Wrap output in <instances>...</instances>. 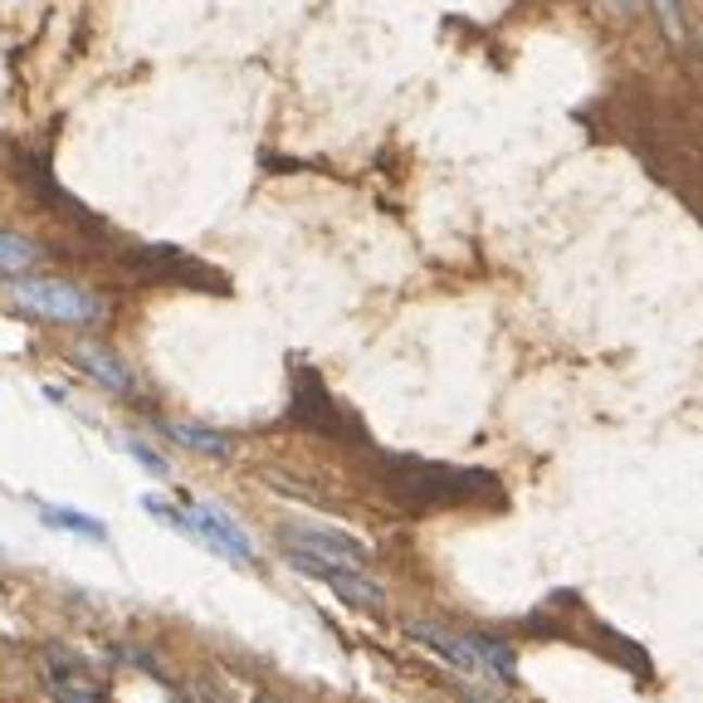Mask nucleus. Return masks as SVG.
Masks as SVG:
<instances>
[{
  "instance_id": "obj_1",
  "label": "nucleus",
  "mask_w": 703,
  "mask_h": 703,
  "mask_svg": "<svg viewBox=\"0 0 703 703\" xmlns=\"http://www.w3.org/2000/svg\"><path fill=\"white\" fill-rule=\"evenodd\" d=\"M391 488L416 508H449L474 494H498V478L484 469H455V464H425V459H391Z\"/></svg>"
},
{
  "instance_id": "obj_2",
  "label": "nucleus",
  "mask_w": 703,
  "mask_h": 703,
  "mask_svg": "<svg viewBox=\"0 0 703 703\" xmlns=\"http://www.w3.org/2000/svg\"><path fill=\"white\" fill-rule=\"evenodd\" d=\"M10 303L25 318L64 322V328H98L107 318V303L93 289L68 283V279H20V283H10Z\"/></svg>"
},
{
  "instance_id": "obj_3",
  "label": "nucleus",
  "mask_w": 703,
  "mask_h": 703,
  "mask_svg": "<svg viewBox=\"0 0 703 703\" xmlns=\"http://www.w3.org/2000/svg\"><path fill=\"white\" fill-rule=\"evenodd\" d=\"M283 557H289L293 572L312 576V581L332 586V591L342 596L347 605H357V611H381L386 605V591H381L376 581H371L361 566H347V562H322V557H308V552H293V547H283Z\"/></svg>"
},
{
  "instance_id": "obj_4",
  "label": "nucleus",
  "mask_w": 703,
  "mask_h": 703,
  "mask_svg": "<svg viewBox=\"0 0 703 703\" xmlns=\"http://www.w3.org/2000/svg\"><path fill=\"white\" fill-rule=\"evenodd\" d=\"M186 537L205 542L210 552H220L225 562H240V566L254 562L250 533H244V527L234 523V517L225 513L220 503H191V508H186Z\"/></svg>"
},
{
  "instance_id": "obj_5",
  "label": "nucleus",
  "mask_w": 703,
  "mask_h": 703,
  "mask_svg": "<svg viewBox=\"0 0 703 703\" xmlns=\"http://www.w3.org/2000/svg\"><path fill=\"white\" fill-rule=\"evenodd\" d=\"M44 689L54 703H107L103 674H93V664L84 654H68V650H49Z\"/></svg>"
},
{
  "instance_id": "obj_6",
  "label": "nucleus",
  "mask_w": 703,
  "mask_h": 703,
  "mask_svg": "<svg viewBox=\"0 0 703 703\" xmlns=\"http://www.w3.org/2000/svg\"><path fill=\"white\" fill-rule=\"evenodd\" d=\"M283 547L308 552V557H322V562H347V566H367L371 562V547L367 542L337 533V527H322V523H289V527H283Z\"/></svg>"
},
{
  "instance_id": "obj_7",
  "label": "nucleus",
  "mask_w": 703,
  "mask_h": 703,
  "mask_svg": "<svg viewBox=\"0 0 703 703\" xmlns=\"http://www.w3.org/2000/svg\"><path fill=\"white\" fill-rule=\"evenodd\" d=\"M289 420H293V425L322 430V435H347V416H342L337 400L328 396V386L318 381V371H298V376H293Z\"/></svg>"
},
{
  "instance_id": "obj_8",
  "label": "nucleus",
  "mask_w": 703,
  "mask_h": 703,
  "mask_svg": "<svg viewBox=\"0 0 703 703\" xmlns=\"http://www.w3.org/2000/svg\"><path fill=\"white\" fill-rule=\"evenodd\" d=\"M74 367L88 371V376H93L98 386L117 391V396H132V391H137L132 367H127V361L117 357V352H107V347H78V352H74Z\"/></svg>"
},
{
  "instance_id": "obj_9",
  "label": "nucleus",
  "mask_w": 703,
  "mask_h": 703,
  "mask_svg": "<svg viewBox=\"0 0 703 703\" xmlns=\"http://www.w3.org/2000/svg\"><path fill=\"white\" fill-rule=\"evenodd\" d=\"M166 435L176 439V445H186V449H195V455H210V459H230L234 455V439L230 435H220V430H210V425H162Z\"/></svg>"
},
{
  "instance_id": "obj_10",
  "label": "nucleus",
  "mask_w": 703,
  "mask_h": 703,
  "mask_svg": "<svg viewBox=\"0 0 703 703\" xmlns=\"http://www.w3.org/2000/svg\"><path fill=\"white\" fill-rule=\"evenodd\" d=\"M39 517L59 533H74V537H88V542H107V527L98 517L78 513V508H59V503H39Z\"/></svg>"
},
{
  "instance_id": "obj_11",
  "label": "nucleus",
  "mask_w": 703,
  "mask_h": 703,
  "mask_svg": "<svg viewBox=\"0 0 703 703\" xmlns=\"http://www.w3.org/2000/svg\"><path fill=\"white\" fill-rule=\"evenodd\" d=\"M39 264V244L25 240V234H10L0 230V279H20Z\"/></svg>"
},
{
  "instance_id": "obj_12",
  "label": "nucleus",
  "mask_w": 703,
  "mask_h": 703,
  "mask_svg": "<svg viewBox=\"0 0 703 703\" xmlns=\"http://www.w3.org/2000/svg\"><path fill=\"white\" fill-rule=\"evenodd\" d=\"M474 644H478V664H484V674H494V679L513 683V664H517L513 644L494 640V635H474Z\"/></svg>"
},
{
  "instance_id": "obj_13",
  "label": "nucleus",
  "mask_w": 703,
  "mask_h": 703,
  "mask_svg": "<svg viewBox=\"0 0 703 703\" xmlns=\"http://www.w3.org/2000/svg\"><path fill=\"white\" fill-rule=\"evenodd\" d=\"M117 445H123V449H127V455H132V459H137V464H142V469H146V474H156V478H166V474H171V464H166V455H156V449H152V445H142V439H132V435H123V439H117Z\"/></svg>"
},
{
  "instance_id": "obj_14",
  "label": "nucleus",
  "mask_w": 703,
  "mask_h": 703,
  "mask_svg": "<svg viewBox=\"0 0 703 703\" xmlns=\"http://www.w3.org/2000/svg\"><path fill=\"white\" fill-rule=\"evenodd\" d=\"M654 5H660L664 29H669V35H679V29H683V10H679V0H654Z\"/></svg>"
},
{
  "instance_id": "obj_15",
  "label": "nucleus",
  "mask_w": 703,
  "mask_h": 703,
  "mask_svg": "<svg viewBox=\"0 0 703 703\" xmlns=\"http://www.w3.org/2000/svg\"><path fill=\"white\" fill-rule=\"evenodd\" d=\"M605 5H611V10H635L640 0H605Z\"/></svg>"
},
{
  "instance_id": "obj_16",
  "label": "nucleus",
  "mask_w": 703,
  "mask_h": 703,
  "mask_svg": "<svg viewBox=\"0 0 703 703\" xmlns=\"http://www.w3.org/2000/svg\"><path fill=\"white\" fill-rule=\"evenodd\" d=\"M259 703H269V699H259Z\"/></svg>"
}]
</instances>
